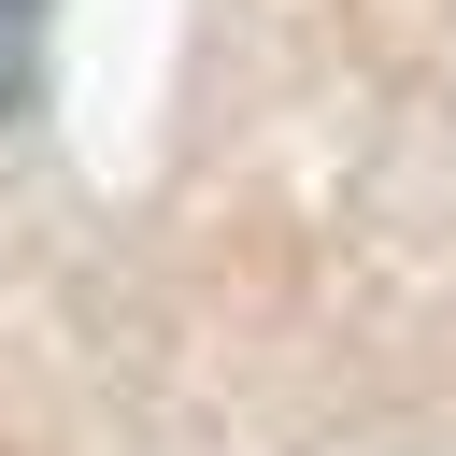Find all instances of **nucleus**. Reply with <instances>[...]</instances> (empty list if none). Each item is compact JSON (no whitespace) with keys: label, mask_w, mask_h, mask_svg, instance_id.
<instances>
[{"label":"nucleus","mask_w":456,"mask_h":456,"mask_svg":"<svg viewBox=\"0 0 456 456\" xmlns=\"http://www.w3.org/2000/svg\"><path fill=\"white\" fill-rule=\"evenodd\" d=\"M43 43H57V0H0V128H14L28 86H43Z\"/></svg>","instance_id":"f257e3e1"}]
</instances>
